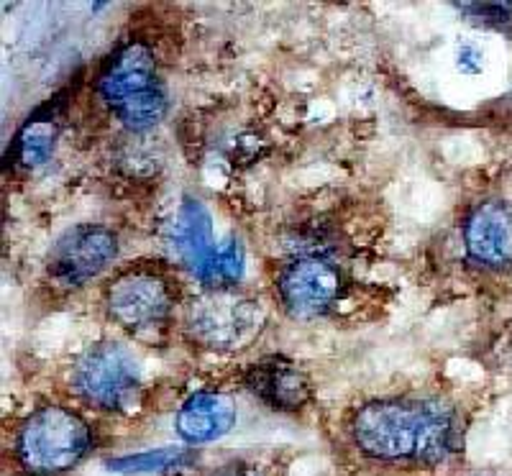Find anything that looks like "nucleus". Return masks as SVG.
<instances>
[{
	"instance_id": "1",
	"label": "nucleus",
	"mask_w": 512,
	"mask_h": 476,
	"mask_svg": "<svg viewBox=\"0 0 512 476\" xmlns=\"http://www.w3.org/2000/svg\"><path fill=\"white\" fill-rule=\"evenodd\" d=\"M356 451L377 464L438 469L461 451L454 407L431 397H387L361 405L349 423Z\"/></svg>"
},
{
	"instance_id": "2",
	"label": "nucleus",
	"mask_w": 512,
	"mask_h": 476,
	"mask_svg": "<svg viewBox=\"0 0 512 476\" xmlns=\"http://www.w3.org/2000/svg\"><path fill=\"white\" fill-rule=\"evenodd\" d=\"M93 430L75 410L44 405L18 425L13 456L29 476H62L93 451Z\"/></svg>"
},
{
	"instance_id": "3",
	"label": "nucleus",
	"mask_w": 512,
	"mask_h": 476,
	"mask_svg": "<svg viewBox=\"0 0 512 476\" xmlns=\"http://www.w3.org/2000/svg\"><path fill=\"white\" fill-rule=\"evenodd\" d=\"M98 93L128 131H149L167 113V90L157 72L154 52L131 41L108 62Z\"/></svg>"
},
{
	"instance_id": "4",
	"label": "nucleus",
	"mask_w": 512,
	"mask_h": 476,
	"mask_svg": "<svg viewBox=\"0 0 512 476\" xmlns=\"http://www.w3.org/2000/svg\"><path fill=\"white\" fill-rule=\"evenodd\" d=\"M72 387L88 405L105 413H128L139 405L141 366L121 343H98L77 359Z\"/></svg>"
},
{
	"instance_id": "5",
	"label": "nucleus",
	"mask_w": 512,
	"mask_h": 476,
	"mask_svg": "<svg viewBox=\"0 0 512 476\" xmlns=\"http://www.w3.org/2000/svg\"><path fill=\"white\" fill-rule=\"evenodd\" d=\"M264 326L262 305L233 290H210L185 310V328L203 349H241Z\"/></svg>"
},
{
	"instance_id": "6",
	"label": "nucleus",
	"mask_w": 512,
	"mask_h": 476,
	"mask_svg": "<svg viewBox=\"0 0 512 476\" xmlns=\"http://www.w3.org/2000/svg\"><path fill=\"white\" fill-rule=\"evenodd\" d=\"M118 256V238L111 228L75 226L57 238L47 256V272L59 287L75 290L88 285Z\"/></svg>"
},
{
	"instance_id": "7",
	"label": "nucleus",
	"mask_w": 512,
	"mask_h": 476,
	"mask_svg": "<svg viewBox=\"0 0 512 476\" xmlns=\"http://www.w3.org/2000/svg\"><path fill=\"white\" fill-rule=\"evenodd\" d=\"M280 300L292 318L313 320L326 315L341 300L344 277L336 264L320 256H300L280 274Z\"/></svg>"
},
{
	"instance_id": "8",
	"label": "nucleus",
	"mask_w": 512,
	"mask_h": 476,
	"mask_svg": "<svg viewBox=\"0 0 512 476\" xmlns=\"http://www.w3.org/2000/svg\"><path fill=\"white\" fill-rule=\"evenodd\" d=\"M172 305V287L154 272H126L105 290V310L128 331L159 326L172 313Z\"/></svg>"
},
{
	"instance_id": "9",
	"label": "nucleus",
	"mask_w": 512,
	"mask_h": 476,
	"mask_svg": "<svg viewBox=\"0 0 512 476\" xmlns=\"http://www.w3.org/2000/svg\"><path fill=\"white\" fill-rule=\"evenodd\" d=\"M464 246L474 264L487 269L512 267V203L484 200L464 221Z\"/></svg>"
},
{
	"instance_id": "10",
	"label": "nucleus",
	"mask_w": 512,
	"mask_h": 476,
	"mask_svg": "<svg viewBox=\"0 0 512 476\" xmlns=\"http://www.w3.org/2000/svg\"><path fill=\"white\" fill-rule=\"evenodd\" d=\"M244 384L256 400H262L274 413H297L313 400V384L308 374L280 356L251 364L244 372Z\"/></svg>"
},
{
	"instance_id": "11",
	"label": "nucleus",
	"mask_w": 512,
	"mask_h": 476,
	"mask_svg": "<svg viewBox=\"0 0 512 476\" xmlns=\"http://www.w3.org/2000/svg\"><path fill=\"white\" fill-rule=\"evenodd\" d=\"M236 425V405L218 392H198L177 410L175 430L187 446H203L231 433Z\"/></svg>"
},
{
	"instance_id": "12",
	"label": "nucleus",
	"mask_w": 512,
	"mask_h": 476,
	"mask_svg": "<svg viewBox=\"0 0 512 476\" xmlns=\"http://www.w3.org/2000/svg\"><path fill=\"white\" fill-rule=\"evenodd\" d=\"M172 246L175 254L187 269L198 279L208 272L218 254V246L213 244V221L203 203L198 200H185L177 210L175 231H172Z\"/></svg>"
},
{
	"instance_id": "13",
	"label": "nucleus",
	"mask_w": 512,
	"mask_h": 476,
	"mask_svg": "<svg viewBox=\"0 0 512 476\" xmlns=\"http://www.w3.org/2000/svg\"><path fill=\"white\" fill-rule=\"evenodd\" d=\"M59 139V105L49 103L21 126L13 141V157L21 167L34 169L49 162Z\"/></svg>"
},
{
	"instance_id": "14",
	"label": "nucleus",
	"mask_w": 512,
	"mask_h": 476,
	"mask_svg": "<svg viewBox=\"0 0 512 476\" xmlns=\"http://www.w3.org/2000/svg\"><path fill=\"white\" fill-rule=\"evenodd\" d=\"M195 453L190 448H157V451L134 453L108 461V469L118 474H154V471H182L190 469Z\"/></svg>"
},
{
	"instance_id": "15",
	"label": "nucleus",
	"mask_w": 512,
	"mask_h": 476,
	"mask_svg": "<svg viewBox=\"0 0 512 476\" xmlns=\"http://www.w3.org/2000/svg\"><path fill=\"white\" fill-rule=\"evenodd\" d=\"M172 476H269L267 471L259 464H251V461H228L221 466H208V469H182L175 471Z\"/></svg>"
},
{
	"instance_id": "16",
	"label": "nucleus",
	"mask_w": 512,
	"mask_h": 476,
	"mask_svg": "<svg viewBox=\"0 0 512 476\" xmlns=\"http://www.w3.org/2000/svg\"><path fill=\"white\" fill-rule=\"evenodd\" d=\"M456 67L461 75H479L484 70V52L474 41H461L456 47Z\"/></svg>"
}]
</instances>
